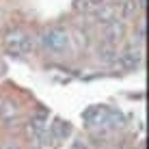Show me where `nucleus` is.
I'll use <instances>...</instances> for the list:
<instances>
[{"label": "nucleus", "instance_id": "0eeeda50", "mask_svg": "<svg viewBox=\"0 0 149 149\" xmlns=\"http://www.w3.org/2000/svg\"><path fill=\"white\" fill-rule=\"evenodd\" d=\"M138 2L136 0H123V2L119 4V17L121 19H132V17H136V13H138Z\"/></svg>", "mask_w": 149, "mask_h": 149}, {"label": "nucleus", "instance_id": "7ed1b4c3", "mask_svg": "<svg viewBox=\"0 0 149 149\" xmlns=\"http://www.w3.org/2000/svg\"><path fill=\"white\" fill-rule=\"evenodd\" d=\"M125 37V22L123 19H110V22L104 24V28H102V41H104L106 45H112L115 48L119 41H123Z\"/></svg>", "mask_w": 149, "mask_h": 149}, {"label": "nucleus", "instance_id": "9d476101", "mask_svg": "<svg viewBox=\"0 0 149 149\" xmlns=\"http://www.w3.org/2000/svg\"><path fill=\"white\" fill-rule=\"evenodd\" d=\"M115 48H112V45H102V48H100V58L102 61H104V63H112V61H115Z\"/></svg>", "mask_w": 149, "mask_h": 149}, {"label": "nucleus", "instance_id": "1a4fd4ad", "mask_svg": "<svg viewBox=\"0 0 149 149\" xmlns=\"http://www.w3.org/2000/svg\"><path fill=\"white\" fill-rule=\"evenodd\" d=\"M102 2H104V0H76L74 9H76L78 13H91L93 9L100 7Z\"/></svg>", "mask_w": 149, "mask_h": 149}, {"label": "nucleus", "instance_id": "6e6552de", "mask_svg": "<svg viewBox=\"0 0 149 149\" xmlns=\"http://www.w3.org/2000/svg\"><path fill=\"white\" fill-rule=\"evenodd\" d=\"M50 132H52V136H54V138H58V141H61V138H67V136H69L71 127H69V123L56 119V121H54V125H50Z\"/></svg>", "mask_w": 149, "mask_h": 149}, {"label": "nucleus", "instance_id": "20e7f679", "mask_svg": "<svg viewBox=\"0 0 149 149\" xmlns=\"http://www.w3.org/2000/svg\"><path fill=\"white\" fill-rule=\"evenodd\" d=\"M0 121L4 125H15L19 121V106L11 97H0Z\"/></svg>", "mask_w": 149, "mask_h": 149}, {"label": "nucleus", "instance_id": "39448f33", "mask_svg": "<svg viewBox=\"0 0 149 149\" xmlns=\"http://www.w3.org/2000/svg\"><path fill=\"white\" fill-rule=\"evenodd\" d=\"M117 63L127 71L136 69V67H141V63H143V52L136 50V48H130V50H125V52H121L117 56Z\"/></svg>", "mask_w": 149, "mask_h": 149}, {"label": "nucleus", "instance_id": "f257e3e1", "mask_svg": "<svg viewBox=\"0 0 149 149\" xmlns=\"http://www.w3.org/2000/svg\"><path fill=\"white\" fill-rule=\"evenodd\" d=\"M41 45L45 48V52L61 56V54L69 52L71 37H69V33H67L65 28H61V26H52V28H48L43 35H41Z\"/></svg>", "mask_w": 149, "mask_h": 149}, {"label": "nucleus", "instance_id": "9b49d317", "mask_svg": "<svg viewBox=\"0 0 149 149\" xmlns=\"http://www.w3.org/2000/svg\"><path fill=\"white\" fill-rule=\"evenodd\" d=\"M4 149H22V147H19V145H15V143H9V145L4 147Z\"/></svg>", "mask_w": 149, "mask_h": 149}, {"label": "nucleus", "instance_id": "423d86ee", "mask_svg": "<svg viewBox=\"0 0 149 149\" xmlns=\"http://www.w3.org/2000/svg\"><path fill=\"white\" fill-rule=\"evenodd\" d=\"M93 11H95V19H97L100 24L110 22V19H115V15H117L115 4H104V2H102L97 9H93Z\"/></svg>", "mask_w": 149, "mask_h": 149}, {"label": "nucleus", "instance_id": "f03ea898", "mask_svg": "<svg viewBox=\"0 0 149 149\" xmlns=\"http://www.w3.org/2000/svg\"><path fill=\"white\" fill-rule=\"evenodd\" d=\"M4 48L13 56H24L33 50V37L22 28H13L4 35Z\"/></svg>", "mask_w": 149, "mask_h": 149}]
</instances>
